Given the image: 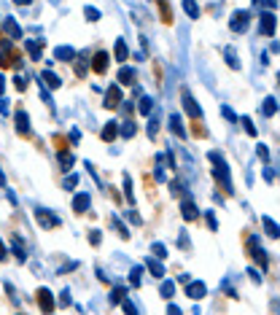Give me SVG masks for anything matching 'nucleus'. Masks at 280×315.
I'll return each instance as SVG.
<instances>
[{
  "label": "nucleus",
  "mask_w": 280,
  "mask_h": 315,
  "mask_svg": "<svg viewBox=\"0 0 280 315\" xmlns=\"http://www.w3.org/2000/svg\"><path fill=\"white\" fill-rule=\"evenodd\" d=\"M208 159L213 162V178H216L218 183L224 186V191H226V194H232V191H235V186H232L229 164H226L224 154H221V151H210V154H208Z\"/></svg>",
  "instance_id": "nucleus-1"
},
{
  "label": "nucleus",
  "mask_w": 280,
  "mask_h": 315,
  "mask_svg": "<svg viewBox=\"0 0 280 315\" xmlns=\"http://www.w3.org/2000/svg\"><path fill=\"white\" fill-rule=\"evenodd\" d=\"M275 27H278V16L272 11H262V16H259V35L272 38L275 35Z\"/></svg>",
  "instance_id": "nucleus-2"
},
{
  "label": "nucleus",
  "mask_w": 280,
  "mask_h": 315,
  "mask_svg": "<svg viewBox=\"0 0 280 315\" xmlns=\"http://www.w3.org/2000/svg\"><path fill=\"white\" fill-rule=\"evenodd\" d=\"M248 24H251V11H235L232 14V19H229V27H232V32H245L248 30Z\"/></svg>",
  "instance_id": "nucleus-3"
},
{
  "label": "nucleus",
  "mask_w": 280,
  "mask_h": 315,
  "mask_svg": "<svg viewBox=\"0 0 280 315\" xmlns=\"http://www.w3.org/2000/svg\"><path fill=\"white\" fill-rule=\"evenodd\" d=\"M124 103V95H122V86H119V84H111L108 86V92H105V108H119V105H122Z\"/></svg>",
  "instance_id": "nucleus-4"
},
{
  "label": "nucleus",
  "mask_w": 280,
  "mask_h": 315,
  "mask_svg": "<svg viewBox=\"0 0 280 315\" xmlns=\"http://www.w3.org/2000/svg\"><path fill=\"white\" fill-rule=\"evenodd\" d=\"M248 251H251V256L256 264H262V270H267V251L262 245H259V237L253 234V237H248Z\"/></svg>",
  "instance_id": "nucleus-5"
},
{
  "label": "nucleus",
  "mask_w": 280,
  "mask_h": 315,
  "mask_svg": "<svg viewBox=\"0 0 280 315\" xmlns=\"http://www.w3.org/2000/svg\"><path fill=\"white\" fill-rule=\"evenodd\" d=\"M3 32H5V38H8V41H19V38L24 35L14 16H3Z\"/></svg>",
  "instance_id": "nucleus-6"
},
{
  "label": "nucleus",
  "mask_w": 280,
  "mask_h": 315,
  "mask_svg": "<svg viewBox=\"0 0 280 315\" xmlns=\"http://www.w3.org/2000/svg\"><path fill=\"white\" fill-rule=\"evenodd\" d=\"M35 218H38V224H41L43 229H54V226H59V218L54 216V213L43 210V207H38L35 210Z\"/></svg>",
  "instance_id": "nucleus-7"
},
{
  "label": "nucleus",
  "mask_w": 280,
  "mask_h": 315,
  "mask_svg": "<svg viewBox=\"0 0 280 315\" xmlns=\"http://www.w3.org/2000/svg\"><path fill=\"white\" fill-rule=\"evenodd\" d=\"M183 108H186V113H189L191 119H202V108L197 105V100L191 97L189 89H183Z\"/></svg>",
  "instance_id": "nucleus-8"
},
{
  "label": "nucleus",
  "mask_w": 280,
  "mask_h": 315,
  "mask_svg": "<svg viewBox=\"0 0 280 315\" xmlns=\"http://www.w3.org/2000/svg\"><path fill=\"white\" fill-rule=\"evenodd\" d=\"M205 294H208V286L202 283V280H189V286H186V297L189 299H202Z\"/></svg>",
  "instance_id": "nucleus-9"
},
{
  "label": "nucleus",
  "mask_w": 280,
  "mask_h": 315,
  "mask_svg": "<svg viewBox=\"0 0 280 315\" xmlns=\"http://www.w3.org/2000/svg\"><path fill=\"white\" fill-rule=\"evenodd\" d=\"M181 216H183V221H197L199 210H197V205H194V199H191V197H183V202H181Z\"/></svg>",
  "instance_id": "nucleus-10"
},
{
  "label": "nucleus",
  "mask_w": 280,
  "mask_h": 315,
  "mask_svg": "<svg viewBox=\"0 0 280 315\" xmlns=\"http://www.w3.org/2000/svg\"><path fill=\"white\" fill-rule=\"evenodd\" d=\"M116 81H119V86H132V84H135V70L127 68V65H122L119 73H116Z\"/></svg>",
  "instance_id": "nucleus-11"
},
{
  "label": "nucleus",
  "mask_w": 280,
  "mask_h": 315,
  "mask_svg": "<svg viewBox=\"0 0 280 315\" xmlns=\"http://www.w3.org/2000/svg\"><path fill=\"white\" fill-rule=\"evenodd\" d=\"M14 119H16V132H19V135H30V116H27V113L19 108L14 113Z\"/></svg>",
  "instance_id": "nucleus-12"
},
{
  "label": "nucleus",
  "mask_w": 280,
  "mask_h": 315,
  "mask_svg": "<svg viewBox=\"0 0 280 315\" xmlns=\"http://www.w3.org/2000/svg\"><path fill=\"white\" fill-rule=\"evenodd\" d=\"M89 205H92V197L86 191H81V194L73 197V210H76V213H86V210H89Z\"/></svg>",
  "instance_id": "nucleus-13"
},
{
  "label": "nucleus",
  "mask_w": 280,
  "mask_h": 315,
  "mask_svg": "<svg viewBox=\"0 0 280 315\" xmlns=\"http://www.w3.org/2000/svg\"><path fill=\"white\" fill-rule=\"evenodd\" d=\"M145 270L154 275V278H164V264H162V259H156V256L145 259Z\"/></svg>",
  "instance_id": "nucleus-14"
},
{
  "label": "nucleus",
  "mask_w": 280,
  "mask_h": 315,
  "mask_svg": "<svg viewBox=\"0 0 280 315\" xmlns=\"http://www.w3.org/2000/svg\"><path fill=\"white\" fill-rule=\"evenodd\" d=\"M38 305H41V310H46V313L54 310V299H51L49 288H38Z\"/></svg>",
  "instance_id": "nucleus-15"
},
{
  "label": "nucleus",
  "mask_w": 280,
  "mask_h": 315,
  "mask_svg": "<svg viewBox=\"0 0 280 315\" xmlns=\"http://www.w3.org/2000/svg\"><path fill=\"white\" fill-rule=\"evenodd\" d=\"M108 51H97V54H95V59H92V70H95V73H105V70H108Z\"/></svg>",
  "instance_id": "nucleus-16"
},
{
  "label": "nucleus",
  "mask_w": 280,
  "mask_h": 315,
  "mask_svg": "<svg viewBox=\"0 0 280 315\" xmlns=\"http://www.w3.org/2000/svg\"><path fill=\"white\" fill-rule=\"evenodd\" d=\"M11 251H14V256H16L19 261L27 259V245H24V243H22V237H16V234L11 237Z\"/></svg>",
  "instance_id": "nucleus-17"
},
{
  "label": "nucleus",
  "mask_w": 280,
  "mask_h": 315,
  "mask_svg": "<svg viewBox=\"0 0 280 315\" xmlns=\"http://www.w3.org/2000/svg\"><path fill=\"white\" fill-rule=\"evenodd\" d=\"M113 57H116L122 65L127 62V59H130V49H127L124 38H116V46H113Z\"/></svg>",
  "instance_id": "nucleus-18"
},
{
  "label": "nucleus",
  "mask_w": 280,
  "mask_h": 315,
  "mask_svg": "<svg viewBox=\"0 0 280 315\" xmlns=\"http://www.w3.org/2000/svg\"><path fill=\"white\" fill-rule=\"evenodd\" d=\"M73 57H76L73 46H57L54 49V59H59V62H73Z\"/></svg>",
  "instance_id": "nucleus-19"
},
{
  "label": "nucleus",
  "mask_w": 280,
  "mask_h": 315,
  "mask_svg": "<svg viewBox=\"0 0 280 315\" xmlns=\"http://www.w3.org/2000/svg\"><path fill=\"white\" fill-rule=\"evenodd\" d=\"M41 81H43V86H49V89H59V86H62V78H59L57 73H51V70L41 73Z\"/></svg>",
  "instance_id": "nucleus-20"
},
{
  "label": "nucleus",
  "mask_w": 280,
  "mask_h": 315,
  "mask_svg": "<svg viewBox=\"0 0 280 315\" xmlns=\"http://www.w3.org/2000/svg\"><path fill=\"white\" fill-rule=\"evenodd\" d=\"M167 124H170V130L172 132H175V135L178 138H186V130H183V122H181V116H178V113H170V116H167Z\"/></svg>",
  "instance_id": "nucleus-21"
},
{
  "label": "nucleus",
  "mask_w": 280,
  "mask_h": 315,
  "mask_svg": "<svg viewBox=\"0 0 280 315\" xmlns=\"http://www.w3.org/2000/svg\"><path fill=\"white\" fill-rule=\"evenodd\" d=\"M116 135H119V122H113V119H111V122L103 127V132H100V138H103L105 143H111V140L116 138Z\"/></svg>",
  "instance_id": "nucleus-22"
},
{
  "label": "nucleus",
  "mask_w": 280,
  "mask_h": 315,
  "mask_svg": "<svg viewBox=\"0 0 280 315\" xmlns=\"http://www.w3.org/2000/svg\"><path fill=\"white\" fill-rule=\"evenodd\" d=\"M24 49H27V54H30V59L32 62H38L43 54H41V43L38 41H30V38H24Z\"/></svg>",
  "instance_id": "nucleus-23"
},
{
  "label": "nucleus",
  "mask_w": 280,
  "mask_h": 315,
  "mask_svg": "<svg viewBox=\"0 0 280 315\" xmlns=\"http://www.w3.org/2000/svg\"><path fill=\"white\" fill-rule=\"evenodd\" d=\"M119 132H122V138H124V140H132V138L138 135V124H135V122H127V124L119 127Z\"/></svg>",
  "instance_id": "nucleus-24"
},
{
  "label": "nucleus",
  "mask_w": 280,
  "mask_h": 315,
  "mask_svg": "<svg viewBox=\"0 0 280 315\" xmlns=\"http://www.w3.org/2000/svg\"><path fill=\"white\" fill-rule=\"evenodd\" d=\"M73 65H76V76H86V65H89V59H86V54L81 57H73Z\"/></svg>",
  "instance_id": "nucleus-25"
},
{
  "label": "nucleus",
  "mask_w": 280,
  "mask_h": 315,
  "mask_svg": "<svg viewBox=\"0 0 280 315\" xmlns=\"http://www.w3.org/2000/svg\"><path fill=\"white\" fill-rule=\"evenodd\" d=\"M275 111H278V100L275 97H267L264 105H262V116H275Z\"/></svg>",
  "instance_id": "nucleus-26"
},
{
  "label": "nucleus",
  "mask_w": 280,
  "mask_h": 315,
  "mask_svg": "<svg viewBox=\"0 0 280 315\" xmlns=\"http://www.w3.org/2000/svg\"><path fill=\"white\" fill-rule=\"evenodd\" d=\"M138 111L143 113V116H151V111H154V97H140Z\"/></svg>",
  "instance_id": "nucleus-27"
},
{
  "label": "nucleus",
  "mask_w": 280,
  "mask_h": 315,
  "mask_svg": "<svg viewBox=\"0 0 280 315\" xmlns=\"http://www.w3.org/2000/svg\"><path fill=\"white\" fill-rule=\"evenodd\" d=\"M124 197H127V202L130 205H135V191H132V178L124 172Z\"/></svg>",
  "instance_id": "nucleus-28"
},
{
  "label": "nucleus",
  "mask_w": 280,
  "mask_h": 315,
  "mask_svg": "<svg viewBox=\"0 0 280 315\" xmlns=\"http://www.w3.org/2000/svg\"><path fill=\"white\" fill-rule=\"evenodd\" d=\"M57 159H59V164H62V170H70L73 162H76L70 151H59V154H57Z\"/></svg>",
  "instance_id": "nucleus-29"
},
{
  "label": "nucleus",
  "mask_w": 280,
  "mask_h": 315,
  "mask_svg": "<svg viewBox=\"0 0 280 315\" xmlns=\"http://www.w3.org/2000/svg\"><path fill=\"white\" fill-rule=\"evenodd\" d=\"M183 11L189 14V19H197V16H199V5H197V0H183Z\"/></svg>",
  "instance_id": "nucleus-30"
},
{
  "label": "nucleus",
  "mask_w": 280,
  "mask_h": 315,
  "mask_svg": "<svg viewBox=\"0 0 280 315\" xmlns=\"http://www.w3.org/2000/svg\"><path fill=\"white\" fill-rule=\"evenodd\" d=\"M159 294H162L164 299H172V294H175V280H164L162 288H159Z\"/></svg>",
  "instance_id": "nucleus-31"
},
{
  "label": "nucleus",
  "mask_w": 280,
  "mask_h": 315,
  "mask_svg": "<svg viewBox=\"0 0 280 315\" xmlns=\"http://www.w3.org/2000/svg\"><path fill=\"white\" fill-rule=\"evenodd\" d=\"M262 224H264V229H267V234L270 237H278V224L272 221L270 216H262Z\"/></svg>",
  "instance_id": "nucleus-32"
},
{
  "label": "nucleus",
  "mask_w": 280,
  "mask_h": 315,
  "mask_svg": "<svg viewBox=\"0 0 280 315\" xmlns=\"http://www.w3.org/2000/svg\"><path fill=\"white\" fill-rule=\"evenodd\" d=\"M224 54H226V65H229L232 70H237V68H240V62H237V57H235V49H232V46H226Z\"/></svg>",
  "instance_id": "nucleus-33"
},
{
  "label": "nucleus",
  "mask_w": 280,
  "mask_h": 315,
  "mask_svg": "<svg viewBox=\"0 0 280 315\" xmlns=\"http://www.w3.org/2000/svg\"><path fill=\"white\" fill-rule=\"evenodd\" d=\"M124 297H127V288H124V286H116V288L111 291V305H119V302H122Z\"/></svg>",
  "instance_id": "nucleus-34"
},
{
  "label": "nucleus",
  "mask_w": 280,
  "mask_h": 315,
  "mask_svg": "<svg viewBox=\"0 0 280 315\" xmlns=\"http://www.w3.org/2000/svg\"><path fill=\"white\" fill-rule=\"evenodd\" d=\"M237 122H240V124H243V127H245V132H248V135H251V138H256V124H253V122H251V119H248V116H240V119H237Z\"/></svg>",
  "instance_id": "nucleus-35"
},
{
  "label": "nucleus",
  "mask_w": 280,
  "mask_h": 315,
  "mask_svg": "<svg viewBox=\"0 0 280 315\" xmlns=\"http://www.w3.org/2000/svg\"><path fill=\"white\" fill-rule=\"evenodd\" d=\"M151 253H154L156 259H167V248H164V243H154L151 245Z\"/></svg>",
  "instance_id": "nucleus-36"
},
{
  "label": "nucleus",
  "mask_w": 280,
  "mask_h": 315,
  "mask_svg": "<svg viewBox=\"0 0 280 315\" xmlns=\"http://www.w3.org/2000/svg\"><path fill=\"white\" fill-rule=\"evenodd\" d=\"M140 275H143V267H132V272H130V283H132V288L140 286Z\"/></svg>",
  "instance_id": "nucleus-37"
},
{
  "label": "nucleus",
  "mask_w": 280,
  "mask_h": 315,
  "mask_svg": "<svg viewBox=\"0 0 280 315\" xmlns=\"http://www.w3.org/2000/svg\"><path fill=\"white\" fill-rule=\"evenodd\" d=\"M170 189H172V194H178V197H189V191H186V186L181 183V180H172Z\"/></svg>",
  "instance_id": "nucleus-38"
},
{
  "label": "nucleus",
  "mask_w": 280,
  "mask_h": 315,
  "mask_svg": "<svg viewBox=\"0 0 280 315\" xmlns=\"http://www.w3.org/2000/svg\"><path fill=\"white\" fill-rule=\"evenodd\" d=\"M76 186H78V175H76V172H70V175L68 178H65V183H62V189H76Z\"/></svg>",
  "instance_id": "nucleus-39"
},
{
  "label": "nucleus",
  "mask_w": 280,
  "mask_h": 315,
  "mask_svg": "<svg viewBox=\"0 0 280 315\" xmlns=\"http://www.w3.org/2000/svg\"><path fill=\"white\" fill-rule=\"evenodd\" d=\"M84 14H86V19H89V22H100V11H97V8H92V5H86Z\"/></svg>",
  "instance_id": "nucleus-40"
},
{
  "label": "nucleus",
  "mask_w": 280,
  "mask_h": 315,
  "mask_svg": "<svg viewBox=\"0 0 280 315\" xmlns=\"http://www.w3.org/2000/svg\"><path fill=\"white\" fill-rule=\"evenodd\" d=\"M11 54V41H0V59Z\"/></svg>",
  "instance_id": "nucleus-41"
},
{
  "label": "nucleus",
  "mask_w": 280,
  "mask_h": 315,
  "mask_svg": "<svg viewBox=\"0 0 280 315\" xmlns=\"http://www.w3.org/2000/svg\"><path fill=\"white\" fill-rule=\"evenodd\" d=\"M14 84H16V89H19V92H24V89H27V76H16V78H14Z\"/></svg>",
  "instance_id": "nucleus-42"
},
{
  "label": "nucleus",
  "mask_w": 280,
  "mask_h": 315,
  "mask_svg": "<svg viewBox=\"0 0 280 315\" xmlns=\"http://www.w3.org/2000/svg\"><path fill=\"white\" fill-rule=\"evenodd\" d=\"M100 240H103L100 229H92V232H89V243H92V245H100Z\"/></svg>",
  "instance_id": "nucleus-43"
},
{
  "label": "nucleus",
  "mask_w": 280,
  "mask_h": 315,
  "mask_svg": "<svg viewBox=\"0 0 280 315\" xmlns=\"http://www.w3.org/2000/svg\"><path fill=\"white\" fill-rule=\"evenodd\" d=\"M113 224H116V229H119V234H122L124 240L130 237V232H127V226H124V224H122V221H119V218H113Z\"/></svg>",
  "instance_id": "nucleus-44"
},
{
  "label": "nucleus",
  "mask_w": 280,
  "mask_h": 315,
  "mask_svg": "<svg viewBox=\"0 0 280 315\" xmlns=\"http://www.w3.org/2000/svg\"><path fill=\"white\" fill-rule=\"evenodd\" d=\"M256 154H259V159H264V162L270 159V151H267V146H264V143H262V146H256Z\"/></svg>",
  "instance_id": "nucleus-45"
},
{
  "label": "nucleus",
  "mask_w": 280,
  "mask_h": 315,
  "mask_svg": "<svg viewBox=\"0 0 280 315\" xmlns=\"http://www.w3.org/2000/svg\"><path fill=\"white\" fill-rule=\"evenodd\" d=\"M122 305H124V313H138V307H135V305H132V302H130V299H127V297L122 299Z\"/></svg>",
  "instance_id": "nucleus-46"
},
{
  "label": "nucleus",
  "mask_w": 280,
  "mask_h": 315,
  "mask_svg": "<svg viewBox=\"0 0 280 315\" xmlns=\"http://www.w3.org/2000/svg\"><path fill=\"white\" fill-rule=\"evenodd\" d=\"M156 130H159V127H156V119H151V122H148V138H156Z\"/></svg>",
  "instance_id": "nucleus-47"
},
{
  "label": "nucleus",
  "mask_w": 280,
  "mask_h": 315,
  "mask_svg": "<svg viewBox=\"0 0 280 315\" xmlns=\"http://www.w3.org/2000/svg\"><path fill=\"white\" fill-rule=\"evenodd\" d=\"M221 113H224L226 119H229V122H237V116H235V113H232V108H226V105L221 108Z\"/></svg>",
  "instance_id": "nucleus-48"
},
{
  "label": "nucleus",
  "mask_w": 280,
  "mask_h": 315,
  "mask_svg": "<svg viewBox=\"0 0 280 315\" xmlns=\"http://www.w3.org/2000/svg\"><path fill=\"white\" fill-rule=\"evenodd\" d=\"M11 108H8V100H5V97H0V113H3V116H5V113H8Z\"/></svg>",
  "instance_id": "nucleus-49"
},
{
  "label": "nucleus",
  "mask_w": 280,
  "mask_h": 315,
  "mask_svg": "<svg viewBox=\"0 0 280 315\" xmlns=\"http://www.w3.org/2000/svg\"><path fill=\"white\" fill-rule=\"evenodd\" d=\"M208 224H210V229H213V232L218 229V221H216V216H213V213H208Z\"/></svg>",
  "instance_id": "nucleus-50"
},
{
  "label": "nucleus",
  "mask_w": 280,
  "mask_h": 315,
  "mask_svg": "<svg viewBox=\"0 0 280 315\" xmlns=\"http://www.w3.org/2000/svg\"><path fill=\"white\" fill-rule=\"evenodd\" d=\"M248 275H251V280H253V283H262V275H259L256 270H248Z\"/></svg>",
  "instance_id": "nucleus-51"
},
{
  "label": "nucleus",
  "mask_w": 280,
  "mask_h": 315,
  "mask_svg": "<svg viewBox=\"0 0 280 315\" xmlns=\"http://www.w3.org/2000/svg\"><path fill=\"white\" fill-rule=\"evenodd\" d=\"M127 218H130L132 224H140V216H138V213H132V210H127Z\"/></svg>",
  "instance_id": "nucleus-52"
},
{
  "label": "nucleus",
  "mask_w": 280,
  "mask_h": 315,
  "mask_svg": "<svg viewBox=\"0 0 280 315\" xmlns=\"http://www.w3.org/2000/svg\"><path fill=\"white\" fill-rule=\"evenodd\" d=\"M59 302H62V305H70V291H68V288L62 291V299H59Z\"/></svg>",
  "instance_id": "nucleus-53"
},
{
  "label": "nucleus",
  "mask_w": 280,
  "mask_h": 315,
  "mask_svg": "<svg viewBox=\"0 0 280 315\" xmlns=\"http://www.w3.org/2000/svg\"><path fill=\"white\" fill-rule=\"evenodd\" d=\"M5 256H8V248H5L3 240H0V259H5Z\"/></svg>",
  "instance_id": "nucleus-54"
},
{
  "label": "nucleus",
  "mask_w": 280,
  "mask_h": 315,
  "mask_svg": "<svg viewBox=\"0 0 280 315\" xmlns=\"http://www.w3.org/2000/svg\"><path fill=\"white\" fill-rule=\"evenodd\" d=\"M78 138H81V135H78V130H70V140H73V143H78Z\"/></svg>",
  "instance_id": "nucleus-55"
},
{
  "label": "nucleus",
  "mask_w": 280,
  "mask_h": 315,
  "mask_svg": "<svg viewBox=\"0 0 280 315\" xmlns=\"http://www.w3.org/2000/svg\"><path fill=\"white\" fill-rule=\"evenodd\" d=\"M3 92H5V76H0V97H3Z\"/></svg>",
  "instance_id": "nucleus-56"
},
{
  "label": "nucleus",
  "mask_w": 280,
  "mask_h": 315,
  "mask_svg": "<svg viewBox=\"0 0 280 315\" xmlns=\"http://www.w3.org/2000/svg\"><path fill=\"white\" fill-rule=\"evenodd\" d=\"M264 5H267V8H275V5H278V0H264Z\"/></svg>",
  "instance_id": "nucleus-57"
},
{
  "label": "nucleus",
  "mask_w": 280,
  "mask_h": 315,
  "mask_svg": "<svg viewBox=\"0 0 280 315\" xmlns=\"http://www.w3.org/2000/svg\"><path fill=\"white\" fill-rule=\"evenodd\" d=\"M0 189H5V175H3V170H0Z\"/></svg>",
  "instance_id": "nucleus-58"
},
{
  "label": "nucleus",
  "mask_w": 280,
  "mask_h": 315,
  "mask_svg": "<svg viewBox=\"0 0 280 315\" xmlns=\"http://www.w3.org/2000/svg\"><path fill=\"white\" fill-rule=\"evenodd\" d=\"M14 3H16V5H30L32 0H14Z\"/></svg>",
  "instance_id": "nucleus-59"
}]
</instances>
